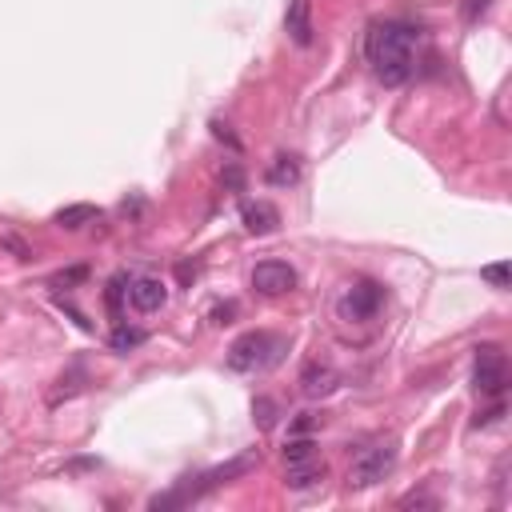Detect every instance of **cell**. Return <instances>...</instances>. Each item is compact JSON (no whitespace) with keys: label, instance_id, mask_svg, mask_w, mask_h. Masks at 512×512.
Segmentation results:
<instances>
[{"label":"cell","instance_id":"11","mask_svg":"<svg viewBox=\"0 0 512 512\" xmlns=\"http://www.w3.org/2000/svg\"><path fill=\"white\" fill-rule=\"evenodd\" d=\"M340 385V376H336V368H328V365H308L305 373H300V388H305V397H328L333 393V388Z\"/></svg>","mask_w":512,"mask_h":512},{"label":"cell","instance_id":"2","mask_svg":"<svg viewBox=\"0 0 512 512\" xmlns=\"http://www.w3.org/2000/svg\"><path fill=\"white\" fill-rule=\"evenodd\" d=\"M280 353H285V340L273 333H248L228 348V368L233 373H256V368H273Z\"/></svg>","mask_w":512,"mask_h":512},{"label":"cell","instance_id":"14","mask_svg":"<svg viewBox=\"0 0 512 512\" xmlns=\"http://www.w3.org/2000/svg\"><path fill=\"white\" fill-rule=\"evenodd\" d=\"M136 345H145V328H128V325L113 328V348L116 353H133Z\"/></svg>","mask_w":512,"mask_h":512},{"label":"cell","instance_id":"21","mask_svg":"<svg viewBox=\"0 0 512 512\" xmlns=\"http://www.w3.org/2000/svg\"><path fill=\"white\" fill-rule=\"evenodd\" d=\"M225 180H228V185H233V188H240V168H228V173H225Z\"/></svg>","mask_w":512,"mask_h":512},{"label":"cell","instance_id":"3","mask_svg":"<svg viewBox=\"0 0 512 512\" xmlns=\"http://www.w3.org/2000/svg\"><path fill=\"white\" fill-rule=\"evenodd\" d=\"M397 468V445L393 440H385V445H373V448H365L353 465H348V488H373L380 485L388 473Z\"/></svg>","mask_w":512,"mask_h":512},{"label":"cell","instance_id":"16","mask_svg":"<svg viewBox=\"0 0 512 512\" xmlns=\"http://www.w3.org/2000/svg\"><path fill=\"white\" fill-rule=\"evenodd\" d=\"M480 280H488L493 288H508V260H497V265L480 268Z\"/></svg>","mask_w":512,"mask_h":512},{"label":"cell","instance_id":"5","mask_svg":"<svg viewBox=\"0 0 512 512\" xmlns=\"http://www.w3.org/2000/svg\"><path fill=\"white\" fill-rule=\"evenodd\" d=\"M380 308H385V285L376 280H353L336 300L340 320H376Z\"/></svg>","mask_w":512,"mask_h":512},{"label":"cell","instance_id":"7","mask_svg":"<svg viewBox=\"0 0 512 512\" xmlns=\"http://www.w3.org/2000/svg\"><path fill=\"white\" fill-rule=\"evenodd\" d=\"M168 300V285L160 276H133L128 280V305L136 308V313H160Z\"/></svg>","mask_w":512,"mask_h":512},{"label":"cell","instance_id":"9","mask_svg":"<svg viewBox=\"0 0 512 512\" xmlns=\"http://www.w3.org/2000/svg\"><path fill=\"white\" fill-rule=\"evenodd\" d=\"M325 460L313 457V460H296V465H288V473H285V485L293 488V493H308V488H316L320 480H325Z\"/></svg>","mask_w":512,"mask_h":512},{"label":"cell","instance_id":"15","mask_svg":"<svg viewBox=\"0 0 512 512\" xmlns=\"http://www.w3.org/2000/svg\"><path fill=\"white\" fill-rule=\"evenodd\" d=\"M316 457V445L308 437H293L285 445V465H296V460H313Z\"/></svg>","mask_w":512,"mask_h":512},{"label":"cell","instance_id":"6","mask_svg":"<svg viewBox=\"0 0 512 512\" xmlns=\"http://www.w3.org/2000/svg\"><path fill=\"white\" fill-rule=\"evenodd\" d=\"M253 288L260 296H285L296 288V268L285 260H260L253 268Z\"/></svg>","mask_w":512,"mask_h":512},{"label":"cell","instance_id":"1","mask_svg":"<svg viewBox=\"0 0 512 512\" xmlns=\"http://www.w3.org/2000/svg\"><path fill=\"white\" fill-rule=\"evenodd\" d=\"M365 56H368V65H373L380 85L400 88L413 76V65H417V33L408 25H400V20L373 25L365 36Z\"/></svg>","mask_w":512,"mask_h":512},{"label":"cell","instance_id":"10","mask_svg":"<svg viewBox=\"0 0 512 512\" xmlns=\"http://www.w3.org/2000/svg\"><path fill=\"white\" fill-rule=\"evenodd\" d=\"M285 28H288V36H293L300 48L313 45V5H308V0H293L288 13H285Z\"/></svg>","mask_w":512,"mask_h":512},{"label":"cell","instance_id":"13","mask_svg":"<svg viewBox=\"0 0 512 512\" xmlns=\"http://www.w3.org/2000/svg\"><path fill=\"white\" fill-rule=\"evenodd\" d=\"M96 216L100 213L93 205H68V208H60V213H56V225L60 228H85V225H93Z\"/></svg>","mask_w":512,"mask_h":512},{"label":"cell","instance_id":"4","mask_svg":"<svg viewBox=\"0 0 512 512\" xmlns=\"http://www.w3.org/2000/svg\"><path fill=\"white\" fill-rule=\"evenodd\" d=\"M473 385L480 397L488 400H500L505 397V385H508V360L500 353V345H480L477 348V360H473Z\"/></svg>","mask_w":512,"mask_h":512},{"label":"cell","instance_id":"20","mask_svg":"<svg viewBox=\"0 0 512 512\" xmlns=\"http://www.w3.org/2000/svg\"><path fill=\"white\" fill-rule=\"evenodd\" d=\"M413 505H437V500H433V497H417V493L400 500V508H413Z\"/></svg>","mask_w":512,"mask_h":512},{"label":"cell","instance_id":"12","mask_svg":"<svg viewBox=\"0 0 512 512\" xmlns=\"http://www.w3.org/2000/svg\"><path fill=\"white\" fill-rule=\"evenodd\" d=\"M265 180H268L273 188H293L296 180H300V156H293V153L273 156V165H268Z\"/></svg>","mask_w":512,"mask_h":512},{"label":"cell","instance_id":"18","mask_svg":"<svg viewBox=\"0 0 512 512\" xmlns=\"http://www.w3.org/2000/svg\"><path fill=\"white\" fill-rule=\"evenodd\" d=\"M213 136H216V140H225L228 148H236V153H240V140H236L233 133H228V125H220V120H213Z\"/></svg>","mask_w":512,"mask_h":512},{"label":"cell","instance_id":"19","mask_svg":"<svg viewBox=\"0 0 512 512\" xmlns=\"http://www.w3.org/2000/svg\"><path fill=\"white\" fill-rule=\"evenodd\" d=\"M485 8H488V0H468V5H465V16H468V20H477L480 13H485Z\"/></svg>","mask_w":512,"mask_h":512},{"label":"cell","instance_id":"8","mask_svg":"<svg viewBox=\"0 0 512 512\" xmlns=\"http://www.w3.org/2000/svg\"><path fill=\"white\" fill-rule=\"evenodd\" d=\"M245 228L253 236H268L280 228V208L268 205V200H248L245 205Z\"/></svg>","mask_w":512,"mask_h":512},{"label":"cell","instance_id":"17","mask_svg":"<svg viewBox=\"0 0 512 512\" xmlns=\"http://www.w3.org/2000/svg\"><path fill=\"white\" fill-rule=\"evenodd\" d=\"M128 296V280L125 276H116L113 285H108V308H113V313H120V300Z\"/></svg>","mask_w":512,"mask_h":512}]
</instances>
